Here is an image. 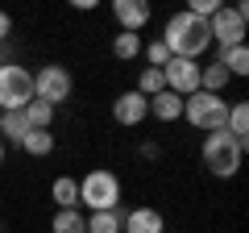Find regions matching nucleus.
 <instances>
[{
  "label": "nucleus",
  "mask_w": 249,
  "mask_h": 233,
  "mask_svg": "<svg viewBox=\"0 0 249 233\" xmlns=\"http://www.w3.org/2000/svg\"><path fill=\"white\" fill-rule=\"evenodd\" d=\"M162 42H166L170 58H196L199 63V54L212 46V34H208V21L191 17V13H175V17L166 21V34H162Z\"/></svg>",
  "instance_id": "f257e3e1"
},
{
  "label": "nucleus",
  "mask_w": 249,
  "mask_h": 233,
  "mask_svg": "<svg viewBox=\"0 0 249 233\" xmlns=\"http://www.w3.org/2000/svg\"><path fill=\"white\" fill-rule=\"evenodd\" d=\"M79 204L91 208V213H112L121 204V179H116V171H108V167L88 171L79 179Z\"/></svg>",
  "instance_id": "f03ea898"
},
{
  "label": "nucleus",
  "mask_w": 249,
  "mask_h": 233,
  "mask_svg": "<svg viewBox=\"0 0 249 233\" xmlns=\"http://www.w3.org/2000/svg\"><path fill=\"white\" fill-rule=\"evenodd\" d=\"M199 154H204V167L212 171L216 179H232L241 171V158H245V146H237L224 129H216V134L204 137V146H199Z\"/></svg>",
  "instance_id": "7ed1b4c3"
},
{
  "label": "nucleus",
  "mask_w": 249,
  "mask_h": 233,
  "mask_svg": "<svg viewBox=\"0 0 249 233\" xmlns=\"http://www.w3.org/2000/svg\"><path fill=\"white\" fill-rule=\"evenodd\" d=\"M183 121H191V125L204 129V134H216V129H224V121H229V100L212 96V92H191V96L183 100Z\"/></svg>",
  "instance_id": "20e7f679"
},
{
  "label": "nucleus",
  "mask_w": 249,
  "mask_h": 233,
  "mask_svg": "<svg viewBox=\"0 0 249 233\" xmlns=\"http://www.w3.org/2000/svg\"><path fill=\"white\" fill-rule=\"evenodd\" d=\"M29 100H34V71L4 63L0 67V113H21Z\"/></svg>",
  "instance_id": "39448f33"
},
{
  "label": "nucleus",
  "mask_w": 249,
  "mask_h": 233,
  "mask_svg": "<svg viewBox=\"0 0 249 233\" xmlns=\"http://www.w3.org/2000/svg\"><path fill=\"white\" fill-rule=\"evenodd\" d=\"M245 21H249V4H232V9H216V17L208 21L212 46L229 50V46H245Z\"/></svg>",
  "instance_id": "423d86ee"
},
{
  "label": "nucleus",
  "mask_w": 249,
  "mask_h": 233,
  "mask_svg": "<svg viewBox=\"0 0 249 233\" xmlns=\"http://www.w3.org/2000/svg\"><path fill=\"white\" fill-rule=\"evenodd\" d=\"M71 92H75V79H71V71H67V67L50 63V67H42V71H34V100L58 108V104H67V100H71Z\"/></svg>",
  "instance_id": "0eeeda50"
},
{
  "label": "nucleus",
  "mask_w": 249,
  "mask_h": 233,
  "mask_svg": "<svg viewBox=\"0 0 249 233\" xmlns=\"http://www.w3.org/2000/svg\"><path fill=\"white\" fill-rule=\"evenodd\" d=\"M162 79H166V92H175V96H191V92H199V63L196 58H170L166 67H162Z\"/></svg>",
  "instance_id": "6e6552de"
},
{
  "label": "nucleus",
  "mask_w": 249,
  "mask_h": 233,
  "mask_svg": "<svg viewBox=\"0 0 249 233\" xmlns=\"http://www.w3.org/2000/svg\"><path fill=\"white\" fill-rule=\"evenodd\" d=\"M112 17L121 25V34H137L150 25V4L145 0H112Z\"/></svg>",
  "instance_id": "1a4fd4ad"
},
{
  "label": "nucleus",
  "mask_w": 249,
  "mask_h": 233,
  "mask_svg": "<svg viewBox=\"0 0 249 233\" xmlns=\"http://www.w3.org/2000/svg\"><path fill=\"white\" fill-rule=\"evenodd\" d=\"M145 116H150V100L137 96V92H121L112 100V121L116 125H142Z\"/></svg>",
  "instance_id": "9d476101"
},
{
  "label": "nucleus",
  "mask_w": 249,
  "mask_h": 233,
  "mask_svg": "<svg viewBox=\"0 0 249 233\" xmlns=\"http://www.w3.org/2000/svg\"><path fill=\"white\" fill-rule=\"evenodd\" d=\"M121 233H166V221L158 208H133L121 221Z\"/></svg>",
  "instance_id": "9b49d317"
},
{
  "label": "nucleus",
  "mask_w": 249,
  "mask_h": 233,
  "mask_svg": "<svg viewBox=\"0 0 249 233\" xmlns=\"http://www.w3.org/2000/svg\"><path fill=\"white\" fill-rule=\"evenodd\" d=\"M150 116H158V121H183V96H175V92H158V96L150 100Z\"/></svg>",
  "instance_id": "f8f14e48"
},
{
  "label": "nucleus",
  "mask_w": 249,
  "mask_h": 233,
  "mask_svg": "<svg viewBox=\"0 0 249 233\" xmlns=\"http://www.w3.org/2000/svg\"><path fill=\"white\" fill-rule=\"evenodd\" d=\"M50 200H54V208H79V179L58 175L50 183Z\"/></svg>",
  "instance_id": "ddd939ff"
},
{
  "label": "nucleus",
  "mask_w": 249,
  "mask_h": 233,
  "mask_svg": "<svg viewBox=\"0 0 249 233\" xmlns=\"http://www.w3.org/2000/svg\"><path fill=\"white\" fill-rule=\"evenodd\" d=\"M54 233H88V213L83 208H54Z\"/></svg>",
  "instance_id": "4468645a"
},
{
  "label": "nucleus",
  "mask_w": 249,
  "mask_h": 233,
  "mask_svg": "<svg viewBox=\"0 0 249 233\" xmlns=\"http://www.w3.org/2000/svg\"><path fill=\"white\" fill-rule=\"evenodd\" d=\"M224 134L237 146L249 142V104H229V121H224Z\"/></svg>",
  "instance_id": "2eb2a0df"
},
{
  "label": "nucleus",
  "mask_w": 249,
  "mask_h": 233,
  "mask_svg": "<svg viewBox=\"0 0 249 233\" xmlns=\"http://www.w3.org/2000/svg\"><path fill=\"white\" fill-rule=\"evenodd\" d=\"M216 63H220L232 79H241V75H249V50H245V46H229V50L216 54Z\"/></svg>",
  "instance_id": "dca6fc26"
},
{
  "label": "nucleus",
  "mask_w": 249,
  "mask_h": 233,
  "mask_svg": "<svg viewBox=\"0 0 249 233\" xmlns=\"http://www.w3.org/2000/svg\"><path fill=\"white\" fill-rule=\"evenodd\" d=\"M25 134H29V125H25V113H0V142H13V146H21V142H25Z\"/></svg>",
  "instance_id": "f3484780"
},
{
  "label": "nucleus",
  "mask_w": 249,
  "mask_h": 233,
  "mask_svg": "<svg viewBox=\"0 0 249 233\" xmlns=\"http://www.w3.org/2000/svg\"><path fill=\"white\" fill-rule=\"evenodd\" d=\"M229 79H232V75L224 71L220 63H208V67H199V92H212V96H220V92L229 88Z\"/></svg>",
  "instance_id": "a211bd4d"
},
{
  "label": "nucleus",
  "mask_w": 249,
  "mask_h": 233,
  "mask_svg": "<svg viewBox=\"0 0 249 233\" xmlns=\"http://www.w3.org/2000/svg\"><path fill=\"white\" fill-rule=\"evenodd\" d=\"M137 96H145V100H154L158 92H166V79H162V71L158 67H142V75H137Z\"/></svg>",
  "instance_id": "6ab92c4d"
},
{
  "label": "nucleus",
  "mask_w": 249,
  "mask_h": 233,
  "mask_svg": "<svg viewBox=\"0 0 249 233\" xmlns=\"http://www.w3.org/2000/svg\"><path fill=\"white\" fill-rule=\"evenodd\" d=\"M21 150L34 154V158H46V154L54 150V134H50V129H29L25 142H21Z\"/></svg>",
  "instance_id": "aec40b11"
},
{
  "label": "nucleus",
  "mask_w": 249,
  "mask_h": 233,
  "mask_svg": "<svg viewBox=\"0 0 249 233\" xmlns=\"http://www.w3.org/2000/svg\"><path fill=\"white\" fill-rule=\"evenodd\" d=\"M21 113H25V125L29 129H50V121H54V108L42 104V100H29Z\"/></svg>",
  "instance_id": "412c9836"
},
{
  "label": "nucleus",
  "mask_w": 249,
  "mask_h": 233,
  "mask_svg": "<svg viewBox=\"0 0 249 233\" xmlns=\"http://www.w3.org/2000/svg\"><path fill=\"white\" fill-rule=\"evenodd\" d=\"M121 208H112V213H91L88 216V233H121Z\"/></svg>",
  "instance_id": "4be33fe9"
},
{
  "label": "nucleus",
  "mask_w": 249,
  "mask_h": 233,
  "mask_svg": "<svg viewBox=\"0 0 249 233\" xmlns=\"http://www.w3.org/2000/svg\"><path fill=\"white\" fill-rule=\"evenodd\" d=\"M112 54L121 58V63L137 58V54H142V38H137V34H116L112 38Z\"/></svg>",
  "instance_id": "5701e85b"
},
{
  "label": "nucleus",
  "mask_w": 249,
  "mask_h": 233,
  "mask_svg": "<svg viewBox=\"0 0 249 233\" xmlns=\"http://www.w3.org/2000/svg\"><path fill=\"white\" fill-rule=\"evenodd\" d=\"M142 54H145V63H150V67H158V71L170 63V50H166V42H162V38H154L150 46H142Z\"/></svg>",
  "instance_id": "b1692460"
},
{
  "label": "nucleus",
  "mask_w": 249,
  "mask_h": 233,
  "mask_svg": "<svg viewBox=\"0 0 249 233\" xmlns=\"http://www.w3.org/2000/svg\"><path fill=\"white\" fill-rule=\"evenodd\" d=\"M13 34V17H9V13H4V9H0V42H4V38H9Z\"/></svg>",
  "instance_id": "393cba45"
},
{
  "label": "nucleus",
  "mask_w": 249,
  "mask_h": 233,
  "mask_svg": "<svg viewBox=\"0 0 249 233\" xmlns=\"http://www.w3.org/2000/svg\"><path fill=\"white\" fill-rule=\"evenodd\" d=\"M0 67H4V50H0Z\"/></svg>",
  "instance_id": "a878e982"
},
{
  "label": "nucleus",
  "mask_w": 249,
  "mask_h": 233,
  "mask_svg": "<svg viewBox=\"0 0 249 233\" xmlns=\"http://www.w3.org/2000/svg\"><path fill=\"white\" fill-rule=\"evenodd\" d=\"M0 158H4V142H0Z\"/></svg>",
  "instance_id": "bb28decb"
}]
</instances>
